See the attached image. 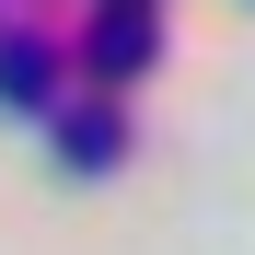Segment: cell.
<instances>
[{
	"label": "cell",
	"mask_w": 255,
	"mask_h": 255,
	"mask_svg": "<svg viewBox=\"0 0 255 255\" xmlns=\"http://www.w3.org/2000/svg\"><path fill=\"white\" fill-rule=\"evenodd\" d=\"M70 35L47 23V35H35V23H0V105H12V116H47L58 105V81H70Z\"/></svg>",
	"instance_id": "6da1fadb"
},
{
	"label": "cell",
	"mask_w": 255,
	"mask_h": 255,
	"mask_svg": "<svg viewBox=\"0 0 255 255\" xmlns=\"http://www.w3.org/2000/svg\"><path fill=\"white\" fill-rule=\"evenodd\" d=\"M151 47H162V23L139 12V0H105L93 35H81V70H93V81H128V70H151Z\"/></svg>",
	"instance_id": "7a4b0ae2"
},
{
	"label": "cell",
	"mask_w": 255,
	"mask_h": 255,
	"mask_svg": "<svg viewBox=\"0 0 255 255\" xmlns=\"http://www.w3.org/2000/svg\"><path fill=\"white\" fill-rule=\"evenodd\" d=\"M116 151H128V116H116V105H81V116L58 128V162H81V174H105Z\"/></svg>",
	"instance_id": "3957f363"
}]
</instances>
